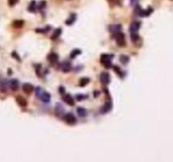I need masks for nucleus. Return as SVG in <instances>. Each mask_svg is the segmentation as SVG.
I'll return each instance as SVG.
<instances>
[{
	"mask_svg": "<svg viewBox=\"0 0 173 162\" xmlns=\"http://www.w3.org/2000/svg\"><path fill=\"white\" fill-rule=\"evenodd\" d=\"M63 120L69 125H74L76 123V122H77V119H76L75 116L71 112H68V113H67V114L64 115Z\"/></svg>",
	"mask_w": 173,
	"mask_h": 162,
	"instance_id": "nucleus-3",
	"label": "nucleus"
},
{
	"mask_svg": "<svg viewBox=\"0 0 173 162\" xmlns=\"http://www.w3.org/2000/svg\"><path fill=\"white\" fill-rule=\"evenodd\" d=\"M75 20H76V14H71V15L69 16V17L66 19L65 24L68 26H71L75 22Z\"/></svg>",
	"mask_w": 173,
	"mask_h": 162,
	"instance_id": "nucleus-20",
	"label": "nucleus"
},
{
	"mask_svg": "<svg viewBox=\"0 0 173 162\" xmlns=\"http://www.w3.org/2000/svg\"><path fill=\"white\" fill-rule=\"evenodd\" d=\"M90 82V79L87 78V77H83V78H81L79 79V86L81 87H84L86 85V84H88Z\"/></svg>",
	"mask_w": 173,
	"mask_h": 162,
	"instance_id": "nucleus-22",
	"label": "nucleus"
},
{
	"mask_svg": "<svg viewBox=\"0 0 173 162\" xmlns=\"http://www.w3.org/2000/svg\"><path fill=\"white\" fill-rule=\"evenodd\" d=\"M81 50H79V49H74V50H73L71 52V53H70V58H75L76 57H78L79 55H80L81 54Z\"/></svg>",
	"mask_w": 173,
	"mask_h": 162,
	"instance_id": "nucleus-24",
	"label": "nucleus"
},
{
	"mask_svg": "<svg viewBox=\"0 0 173 162\" xmlns=\"http://www.w3.org/2000/svg\"><path fill=\"white\" fill-rule=\"evenodd\" d=\"M122 29V26L121 25H113V26H109V31L111 32V33H118Z\"/></svg>",
	"mask_w": 173,
	"mask_h": 162,
	"instance_id": "nucleus-19",
	"label": "nucleus"
},
{
	"mask_svg": "<svg viewBox=\"0 0 173 162\" xmlns=\"http://www.w3.org/2000/svg\"><path fill=\"white\" fill-rule=\"evenodd\" d=\"M61 69L63 73H68L72 69V65L70 62H68L65 61L61 64Z\"/></svg>",
	"mask_w": 173,
	"mask_h": 162,
	"instance_id": "nucleus-10",
	"label": "nucleus"
},
{
	"mask_svg": "<svg viewBox=\"0 0 173 162\" xmlns=\"http://www.w3.org/2000/svg\"><path fill=\"white\" fill-rule=\"evenodd\" d=\"M49 30H50V27L47 26L45 28H43V29H37L35 30V32H37V33H46V32L49 31Z\"/></svg>",
	"mask_w": 173,
	"mask_h": 162,
	"instance_id": "nucleus-27",
	"label": "nucleus"
},
{
	"mask_svg": "<svg viewBox=\"0 0 173 162\" xmlns=\"http://www.w3.org/2000/svg\"><path fill=\"white\" fill-rule=\"evenodd\" d=\"M86 97H87V96L84 95H82V94L77 95H76V100H82L83 99H85Z\"/></svg>",
	"mask_w": 173,
	"mask_h": 162,
	"instance_id": "nucleus-31",
	"label": "nucleus"
},
{
	"mask_svg": "<svg viewBox=\"0 0 173 162\" xmlns=\"http://www.w3.org/2000/svg\"><path fill=\"white\" fill-rule=\"evenodd\" d=\"M12 57H14V58H16V59H17V60L19 61V62H21V58H19V55H18L17 53H16L15 52H12Z\"/></svg>",
	"mask_w": 173,
	"mask_h": 162,
	"instance_id": "nucleus-32",
	"label": "nucleus"
},
{
	"mask_svg": "<svg viewBox=\"0 0 173 162\" xmlns=\"http://www.w3.org/2000/svg\"><path fill=\"white\" fill-rule=\"evenodd\" d=\"M24 25H25V22L22 19H16L12 23V26L15 28V29H21V28L24 26Z\"/></svg>",
	"mask_w": 173,
	"mask_h": 162,
	"instance_id": "nucleus-16",
	"label": "nucleus"
},
{
	"mask_svg": "<svg viewBox=\"0 0 173 162\" xmlns=\"http://www.w3.org/2000/svg\"><path fill=\"white\" fill-rule=\"evenodd\" d=\"M114 38L116 40V44L119 47H124L126 45V40H125V35L123 32H118V33L114 34Z\"/></svg>",
	"mask_w": 173,
	"mask_h": 162,
	"instance_id": "nucleus-2",
	"label": "nucleus"
},
{
	"mask_svg": "<svg viewBox=\"0 0 173 162\" xmlns=\"http://www.w3.org/2000/svg\"><path fill=\"white\" fill-rule=\"evenodd\" d=\"M59 57L57 53L55 52H51L50 54H48L47 56V60L49 61L51 63H56L58 61Z\"/></svg>",
	"mask_w": 173,
	"mask_h": 162,
	"instance_id": "nucleus-11",
	"label": "nucleus"
},
{
	"mask_svg": "<svg viewBox=\"0 0 173 162\" xmlns=\"http://www.w3.org/2000/svg\"><path fill=\"white\" fill-rule=\"evenodd\" d=\"M55 113H56V115H57L58 117L62 116V115L64 114V108H63V107L62 104H60V103L56 104V107H55Z\"/></svg>",
	"mask_w": 173,
	"mask_h": 162,
	"instance_id": "nucleus-12",
	"label": "nucleus"
},
{
	"mask_svg": "<svg viewBox=\"0 0 173 162\" xmlns=\"http://www.w3.org/2000/svg\"><path fill=\"white\" fill-rule=\"evenodd\" d=\"M46 5H47V3L45 1H41L39 4H38V9H43V8H45Z\"/></svg>",
	"mask_w": 173,
	"mask_h": 162,
	"instance_id": "nucleus-29",
	"label": "nucleus"
},
{
	"mask_svg": "<svg viewBox=\"0 0 173 162\" xmlns=\"http://www.w3.org/2000/svg\"><path fill=\"white\" fill-rule=\"evenodd\" d=\"M110 79H111L110 74H108V73H106V72L101 73V74H100V82H101V84H106H106L110 83Z\"/></svg>",
	"mask_w": 173,
	"mask_h": 162,
	"instance_id": "nucleus-5",
	"label": "nucleus"
},
{
	"mask_svg": "<svg viewBox=\"0 0 173 162\" xmlns=\"http://www.w3.org/2000/svg\"><path fill=\"white\" fill-rule=\"evenodd\" d=\"M40 99H41L44 103H48L51 100V95L48 92L42 91L41 96H40Z\"/></svg>",
	"mask_w": 173,
	"mask_h": 162,
	"instance_id": "nucleus-14",
	"label": "nucleus"
},
{
	"mask_svg": "<svg viewBox=\"0 0 173 162\" xmlns=\"http://www.w3.org/2000/svg\"><path fill=\"white\" fill-rule=\"evenodd\" d=\"M61 34H62V29H61V28H58V29H56L53 31V35H52V36H51V39L53 40H57L59 37V36H61Z\"/></svg>",
	"mask_w": 173,
	"mask_h": 162,
	"instance_id": "nucleus-18",
	"label": "nucleus"
},
{
	"mask_svg": "<svg viewBox=\"0 0 173 162\" xmlns=\"http://www.w3.org/2000/svg\"><path fill=\"white\" fill-rule=\"evenodd\" d=\"M138 8H136V13L138 14V15L141 16V17H145V16H149L152 13V9H142L141 8H139V6H137Z\"/></svg>",
	"mask_w": 173,
	"mask_h": 162,
	"instance_id": "nucleus-4",
	"label": "nucleus"
},
{
	"mask_svg": "<svg viewBox=\"0 0 173 162\" xmlns=\"http://www.w3.org/2000/svg\"><path fill=\"white\" fill-rule=\"evenodd\" d=\"M120 62L122 63L123 65H126L127 63L129 62V57L127 55H121L120 56Z\"/></svg>",
	"mask_w": 173,
	"mask_h": 162,
	"instance_id": "nucleus-23",
	"label": "nucleus"
},
{
	"mask_svg": "<svg viewBox=\"0 0 173 162\" xmlns=\"http://www.w3.org/2000/svg\"><path fill=\"white\" fill-rule=\"evenodd\" d=\"M8 2H9V6H14L16 3L19 2V0H8Z\"/></svg>",
	"mask_w": 173,
	"mask_h": 162,
	"instance_id": "nucleus-30",
	"label": "nucleus"
},
{
	"mask_svg": "<svg viewBox=\"0 0 173 162\" xmlns=\"http://www.w3.org/2000/svg\"><path fill=\"white\" fill-rule=\"evenodd\" d=\"M42 93V90L41 87H37V90H35V94H37V97H38V98H40V96H41Z\"/></svg>",
	"mask_w": 173,
	"mask_h": 162,
	"instance_id": "nucleus-28",
	"label": "nucleus"
},
{
	"mask_svg": "<svg viewBox=\"0 0 173 162\" xmlns=\"http://www.w3.org/2000/svg\"><path fill=\"white\" fill-rule=\"evenodd\" d=\"M140 26H141V23L138 22V21H135L134 23L131 24L130 26V33H138V31L140 28Z\"/></svg>",
	"mask_w": 173,
	"mask_h": 162,
	"instance_id": "nucleus-8",
	"label": "nucleus"
},
{
	"mask_svg": "<svg viewBox=\"0 0 173 162\" xmlns=\"http://www.w3.org/2000/svg\"><path fill=\"white\" fill-rule=\"evenodd\" d=\"M63 100L64 102H65L66 104H68V106H70V107L74 106V104H75L74 100V98L69 94H63Z\"/></svg>",
	"mask_w": 173,
	"mask_h": 162,
	"instance_id": "nucleus-6",
	"label": "nucleus"
},
{
	"mask_svg": "<svg viewBox=\"0 0 173 162\" xmlns=\"http://www.w3.org/2000/svg\"><path fill=\"white\" fill-rule=\"evenodd\" d=\"M111 108H112V103L111 101H106V102L104 104V106L100 108V112L107 113L111 110Z\"/></svg>",
	"mask_w": 173,
	"mask_h": 162,
	"instance_id": "nucleus-9",
	"label": "nucleus"
},
{
	"mask_svg": "<svg viewBox=\"0 0 173 162\" xmlns=\"http://www.w3.org/2000/svg\"><path fill=\"white\" fill-rule=\"evenodd\" d=\"M16 101H17V103L19 106H21V107H27V100L26 99H25L24 97L22 96H17L16 97Z\"/></svg>",
	"mask_w": 173,
	"mask_h": 162,
	"instance_id": "nucleus-15",
	"label": "nucleus"
},
{
	"mask_svg": "<svg viewBox=\"0 0 173 162\" xmlns=\"http://www.w3.org/2000/svg\"><path fill=\"white\" fill-rule=\"evenodd\" d=\"M113 55H111V54H106L104 53L100 56V63H101L106 68H111V58H113Z\"/></svg>",
	"mask_w": 173,
	"mask_h": 162,
	"instance_id": "nucleus-1",
	"label": "nucleus"
},
{
	"mask_svg": "<svg viewBox=\"0 0 173 162\" xmlns=\"http://www.w3.org/2000/svg\"><path fill=\"white\" fill-rule=\"evenodd\" d=\"M138 3H139V0H130V3L132 6H136L138 4Z\"/></svg>",
	"mask_w": 173,
	"mask_h": 162,
	"instance_id": "nucleus-33",
	"label": "nucleus"
},
{
	"mask_svg": "<svg viewBox=\"0 0 173 162\" xmlns=\"http://www.w3.org/2000/svg\"><path fill=\"white\" fill-rule=\"evenodd\" d=\"M22 89H23V91L25 92L26 94L30 95V94H31L32 92H33L34 86L32 85V84H29V83H25V84H23Z\"/></svg>",
	"mask_w": 173,
	"mask_h": 162,
	"instance_id": "nucleus-7",
	"label": "nucleus"
},
{
	"mask_svg": "<svg viewBox=\"0 0 173 162\" xmlns=\"http://www.w3.org/2000/svg\"><path fill=\"white\" fill-rule=\"evenodd\" d=\"M76 112H77V114L80 117H86V115H87V111L84 107H78Z\"/></svg>",
	"mask_w": 173,
	"mask_h": 162,
	"instance_id": "nucleus-21",
	"label": "nucleus"
},
{
	"mask_svg": "<svg viewBox=\"0 0 173 162\" xmlns=\"http://www.w3.org/2000/svg\"><path fill=\"white\" fill-rule=\"evenodd\" d=\"M9 85L10 87V89L13 91H16L18 90L19 89V81L16 79H11L9 83Z\"/></svg>",
	"mask_w": 173,
	"mask_h": 162,
	"instance_id": "nucleus-13",
	"label": "nucleus"
},
{
	"mask_svg": "<svg viewBox=\"0 0 173 162\" xmlns=\"http://www.w3.org/2000/svg\"><path fill=\"white\" fill-rule=\"evenodd\" d=\"M35 9H37V7H35V1H32L29 7H28V10L30 12H35Z\"/></svg>",
	"mask_w": 173,
	"mask_h": 162,
	"instance_id": "nucleus-25",
	"label": "nucleus"
},
{
	"mask_svg": "<svg viewBox=\"0 0 173 162\" xmlns=\"http://www.w3.org/2000/svg\"><path fill=\"white\" fill-rule=\"evenodd\" d=\"M8 87H9V82L6 79H3L0 81V90L2 92H6Z\"/></svg>",
	"mask_w": 173,
	"mask_h": 162,
	"instance_id": "nucleus-17",
	"label": "nucleus"
},
{
	"mask_svg": "<svg viewBox=\"0 0 173 162\" xmlns=\"http://www.w3.org/2000/svg\"><path fill=\"white\" fill-rule=\"evenodd\" d=\"M58 91L61 93L62 95H63V94H64V88H63V86H60L59 89H58Z\"/></svg>",
	"mask_w": 173,
	"mask_h": 162,
	"instance_id": "nucleus-34",
	"label": "nucleus"
},
{
	"mask_svg": "<svg viewBox=\"0 0 173 162\" xmlns=\"http://www.w3.org/2000/svg\"><path fill=\"white\" fill-rule=\"evenodd\" d=\"M113 69L115 70V72L116 73V74H118V76H120V77H123L124 76V73H123L122 71H121L120 68H118V66H114Z\"/></svg>",
	"mask_w": 173,
	"mask_h": 162,
	"instance_id": "nucleus-26",
	"label": "nucleus"
}]
</instances>
